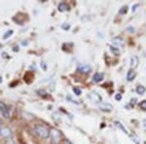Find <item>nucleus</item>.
Wrapping results in <instances>:
<instances>
[{"label":"nucleus","mask_w":146,"mask_h":144,"mask_svg":"<svg viewBox=\"0 0 146 144\" xmlns=\"http://www.w3.org/2000/svg\"><path fill=\"white\" fill-rule=\"evenodd\" d=\"M34 133L39 136V137L46 139L50 136V129L45 125H35L34 126Z\"/></svg>","instance_id":"obj_1"},{"label":"nucleus","mask_w":146,"mask_h":144,"mask_svg":"<svg viewBox=\"0 0 146 144\" xmlns=\"http://www.w3.org/2000/svg\"><path fill=\"white\" fill-rule=\"evenodd\" d=\"M50 136L52 139V142L54 144H58L62 139V133L58 129H50Z\"/></svg>","instance_id":"obj_2"},{"label":"nucleus","mask_w":146,"mask_h":144,"mask_svg":"<svg viewBox=\"0 0 146 144\" xmlns=\"http://www.w3.org/2000/svg\"><path fill=\"white\" fill-rule=\"evenodd\" d=\"M92 70L91 66L87 63H80L78 65V71H80L81 73H84V74H88L90 73Z\"/></svg>","instance_id":"obj_3"},{"label":"nucleus","mask_w":146,"mask_h":144,"mask_svg":"<svg viewBox=\"0 0 146 144\" xmlns=\"http://www.w3.org/2000/svg\"><path fill=\"white\" fill-rule=\"evenodd\" d=\"M111 43L114 47H121V46H124L125 45V41L122 37L116 36V37H114V38H112Z\"/></svg>","instance_id":"obj_4"},{"label":"nucleus","mask_w":146,"mask_h":144,"mask_svg":"<svg viewBox=\"0 0 146 144\" xmlns=\"http://www.w3.org/2000/svg\"><path fill=\"white\" fill-rule=\"evenodd\" d=\"M0 134H1L3 137H11L12 136V131L10 129V127H0Z\"/></svg>","instance_id":"obj_5"},{"label":"nucleus","mask_w":146,"mask_h":144,"mask_svg":"<svg viewBox=\"0 0 146 144\" xmlns=\"http://www.w3.org/2000/svg\"><path fill=\"white\" fill-rule=\"evenodd\" d=\"M98 107L102 111H105V112H111L113 110V106L110 104V103L100 102V103H98Z\"/></svg>","instance_id":"obj_6"},{"label":"nucleus","mask_w":146,"mask_h":144,"mask_svg":"<svg viewBox=\"0 0 146 144\" xmlns=\"http://www.w3.org/2000/svg\"><path fill=\"white\" fill-rule=\"evenodd\" d=\"M89 98H90L91 100L96 103H100L101 102V96L98 94H96V92H92V93L89 94Z\"/></svg>","instance_id":"obj_7"},{"label":"nucleus","mask_w":146,"mask_h":144,"mask_svg":"<svg viewBox=\"0 0 146 144\" xmlns=\"http://www.w3.org/2000/svg\"><path fill=\"white\" fill-rule=\"evenodd\" d=\"M138 63H139V60H138V58L136 56H133L131 58V60H129V67H131V69H135V68L137 67Z\"/></svg>","instance_id":"obj_8"},{"label":"nucleus","mask_w":146,"mask_h":144,"mask_svg":"<svg viewBox=\"0 0 146 144\" xmlns=\"http://www.w3.org/2000/svg\"><path fill=\"white\" fill-rule=\"evenodd\" d=\"M0 111H1L2 115H3L4 117L8 118L9 116H10V111H9V108L7 107L3 102H1V101H0Z\"/></svg>","instance_id":"obj_9"},{"label":"nucleus","mask_w":146,"mask_h":144,"mask_svg":"<svg viewBox=\"0 0 146 144\" xmlns=\"http://www.w3.org/2000/svg\"><path fill=\"white\" fill-rule=\"evenodd\" d=\"M135 76H136L135 72L133 71V69H131V70H129V71L128 72V74H127V80H128L129 82H131V81H133V80L135 79Z\"/></svg>","instance_id":"obj_10"},{"label":"nucleus","mask_w":146,"mask_h":144,"mask_svg":"<svg viewBox=\"0 0 146 144\" xmlns=\"http://www.w3.org/2000/svg\"><path fill=\"white\" fill-rule=\"evenodd\" d=\"M102 79H103V74H102V73H96V74L93 76V81L96 82V83L100 82Z\"/></svg>","instance_id":"obj_11"},{"label":"nucleus","mask_w":146,"mask_h":144,"mask_svg":"<svg viewBox=\"0 0 146 144\" xmlns=\"http://www.w3.org/2000/svg\"><path fill=\"white\" fill-rule=\"evenodd\" d=\"M67 10H69V6H68L65 2H62V3L58 5V11L60 12H64Z\"/></svg>","instance_id":"obj_12"},{"label":"nucleus","mask_w":146,"mask_h":144,"mask_svg":"<svg viewBox=\"0 0 146 144\" xmlns=\"http://www.w3.org/2000/svg\"><path fill=\"white\" fill-rule=\"evenodd\" d=\"M136 92H137L138 94H143L146 92V89H145V87L142 86V85H138V86L136 87Z\"/></svg>","instance_id":"obj_13"},{"label":"nucleus","mask_w":146,"mask_h":144,"mask_svg":"<svg viewBox=\"0 0 146 144\" xmlns=\"http://www.w3.org/2000/svg\"><path fill=\"white\" fill-rule=\"evenodd\" d=\"M110 51H111V53L113 54V55L115 56H119L120 55V51L118 50V48H115L114 46H110Z\"/></svg>","instance_id":"obj_14"},{"label":"nucleus","mask_w":146,"mask_h":144,"mask_svg":"<svg viewBox=\"0 0 146 144\" xmlns=\"http://www.w3.org/2000/svg\"><path fill=\"white\" fill-rule=\"evenodd\" d=\"M14 33V31L13 30H9V31H7L5 34L3 35V39H7V38H9V37L11 36L12 34Z\"/></svg>","instance_id":"obj_15"},{"label":"nucleus","mask_w":146,"mask_h":144,"mask_svg":"<svg viewBox=\"0 0 146 144\" xmlns=\"http://www.w3.org/2000/svg\"><path fill=\"white\" fill-rule=\"evenodd\" d=\"M139 107L142 110L146 111V100H142V101H141V102L139 103Z\"/></svg>","instance_id":"obj_16"},{"label":"nucleus","mask_w":146,"mask_h":144,"mask_svg":"<svg viewBox=\"0 0 146 144\" xmlns=\"http://www.w3.org/2000/svg\"><path fill=\"white\" fill-rule=\"evenodd\" d=\"M73 92L76 94V96H80V94H81V90L78 88H74L73 89Z\"/></svg>","instance_id":"obj_17"},{"label":"nucleus","mask_w":146,"mask_h":144,"mask_svg":"<svg viewBox=\"0 0 146 144\" xmlns=\"http://www.w3.org/2000/svg\"><path fill=\"white\" fill-rule=\"evenodd\" d=\"M127 11H128V7L127 6H125V7H123V8L120 10V13L121 14H125V13H127Z\"/></svg>","instance_id":"obj_18"},{"label":"nucleus","mask_w":146,"mask_h":144,"mask_svg":"<svg viewBox=\"0 0 146 144\" xmlns=\"http://www.w3.org/2000/svg\"><path fill=\"white\" fill-rule=\"evenodd\" d=\"M121 98H122V94H115V100H121Z\"/></svg>","instance_id":"obj_19"},{"label":"nucleus","mask_w":146,"mask_h":144,"mask_svg":"<svg viewBox=\"0 0 146 144\" xmlns=\"http://www.w3.org/2000/svg\"><path fill=\"white\" fill-rule=\"evenodd\" d=\"M116 125H119V127H121V129H123V131H125V133H128V131H127V129H125V127H124L123 126H122V125H121V124H120V123H118V122H116Z\"/></svg>","instance_id":"obj_20"},{"label":"nucleus","mask_w":146,"mask_h":144,"mask_svg":"<svg viewBox=\"0 0 146 144\" xmlns=\"http://www.w3.org/2000/svg\"><path fill=\"white\" fill-rule=\"evenodd\" d=\"M63 144H73V143L71 142V141H69V140H64Z\"/></svg>","instance_id":"obj_21"},{"label":"nucleus","mask_w":146,"mask_h":144,"mask_svg":"<svg viewBox=\"0 0 146 144\" xmlns=\"http://www.w3.org/2000/svg\"><path fill=\"white\" fill-rule=\"evenodd\" d=\"M41 67H42V68H43V69H44V70H45V69H46V68H47V66H46V64H45V65H44V62H42V63H41Z\"/></svg>","instance_id":"obj_22"},{"label":"nucleus","mask_w":146,"mask_h":144,"mask_svg":"<svg viewBox=\"0 0 146 144\" xmlns=\"http://www.w3.org/2000/svg\"><path fill=\"white\" fill-rule=\"evenodd\" d=\"M142 123H143V126H144V131H146V120H143Z\"/></svg>","instance_id":"obj_23"},{"label":"nucleus","mask_w":146,"mask_h":144,"mask_svg":"<svg viewBox=\"0 0 146 144\" xmlns=\"http://www.w3.org/2000/svg\"><path fill=\"white\" fill-rule=\"evenodd\" d=\"M0 83H1V77H0Z\"/></svg>","instance_id":"obj_24"}]
</instances>
